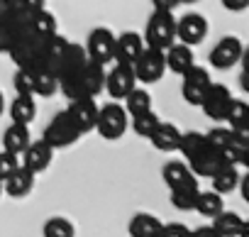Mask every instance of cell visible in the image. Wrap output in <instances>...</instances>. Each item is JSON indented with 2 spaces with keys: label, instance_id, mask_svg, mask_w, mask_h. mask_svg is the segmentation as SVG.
<instances>
[{
  "label": "cell",
  "instance_id": "5",
  "mask_svg": "<svg viewBox=\"0 0 249 237\" xmlns=\"http://www.w3.org/2000/svg\"><path fill=\"white\" fill-rule=\"evenodd\" d=\"M81 137H83V135H81V130L73 125V120L69 117V112H66V110H61V112H56V115L52 117L49 125L44 128V135H42V140H44L52 149L73 147Z\"/></svg>",
  "mask_w": 249,
  "mask_h": 237
},
{
  "label": "cell",
  "instance_id": "16",
  "mask_svg": "<svg viewBox=\"0 0 249 237\" xmlns=\"http://www.w3.org/2000/svg\"><path fill=\"white\" fill-rule=\"evenodd\" d=\"M32 188H35V174L22 164L3 181V193H8L10 198H25L32 193Z\"/></svg>",
  "mask_w": 249,
  "mask_h": 237
},
{
  "label": "cell",
  "instance_id": "18",
  "mask_svg": "<svg viewBox=\"0 0 249 237\" xmlns=\"http://www.w3.org/2000/svg\"><path fill=\"white\" fill-rule=\"evenodd\" d=\"M164 59H166V71L178 73V76H181L191 64H196L193 49H191L188 44H183V42H174L171 47H166V49H164Z\"/></svg>",
  "mask_w": 249,
  "mask_h": 237
},
{
  "label": "cell",
  "instance_id": "27",
  "mask_svg": "<svg viewBox=\"0 0 249 237\" xmlns=\"http://www.w3.org/2000/svg\"><path fill=\"white\" fill-rule=\"evenodd\" d=\"M193 210H196L198 215H203V218H210V220H213L220 210H225V201H222V196H220L217 191H200V193H198V198H196Z\"/></svg>",
  "mask_w": 249,
  "mask_h": 237
},
{
  "label": "cell",
  "instance_id": "45",
  "mask_svg": "<svg viewBox=\"0 0 249 237\" xmlns=\"http://www.w3.org/2000/svg\"><path fill=\"white\" fill-rule=\"evenodd\" d=\"M10 5H18V0H0V8H10Z\"/></svg>",
  "mask_w": 249,
  "mask_h": 237
},
{
  "label": "cell",
  "instance_id": "21",
  "mask_svg": "<svg viewBox=\"0 0 249 237\" xmlns=\"http://www.w3.org/2000/svg\"><path fill=\"white\" fill-rule=\"evenodd\" d=\"M30 142H32L30 128L22 125V123H13V125L3 132V149L10 152V154H18V157H20Z\"/></svg>",
  "mask_w": 249,
  "mask_h": 237
},
{
  "label": "cell",
  "instance_id": "11",
  "mask_svg": "<svg viewBox=\"0 0 249 237\" xmlns=\"http://www.w3.org/2000/svg\"><path fill=\"white\" fill-rule=\"evenodd\" d=\"M208 20L200 13H186L181 20H176V42H183L188 47H198L208 37Z\"/></svg>",
  "mask_w": 249,
  "mask_h": 237
},
{
  "label": "cell",
  "instance_id": "37",
  "mask_svg": "<svg viewBox=\"0 0 249 237\" xmlns=\"http://www.w3.org/2000/svg\"><path fill=\"white\" fill-rule=\"evenodd\" d=\"M230 140H232L230 128H213L210 132H205V142H208V147H213L215 152H220Z\"/></svg>",
  "mask_w": 249,
  "mask_h": 237
},
{
  "label": "cell",
  "instance_id": "35",
  "mask_svg": "<svg viewBox=\"0 0 249 237\" xmlns=\"http://www.w3.org/2000/svg\"><path fill=\"white\" fill-rule=\"evenodd\" d=\"M222 123H230V128L234 125H242V123H249V103L247 100H239L232 95L230 105H227V112H225V120Z\"/></svg>",
  "mask_w": 249,
  "mask_h": 237
},
{
  "label": "cell",
  "instance_id": "40",
  "mask_svg": "<svg viewBox=\"0 0 249 237\" xmlns=\"http://www.w3.org/2000/svg\"><path fill=\"white\" fill-rule=\"evenodd\" d=\"M10 42H13V32H10V27H8L5 18H3V8H0V54L8 52Z\"/></svg>",
  "mask_w": 249,
  "mask_h": 237
},
{
  "label": "cell",
  "instance_id": "39",
  "mask_svg": "<svg viewBox=\"0 0 249 237\" xmlns=\"http://www.w3.org/2000/svg\"><path fill=\"white\" fill-rule=\"evenodd\" d=\"M157 237H191V230L183 222H161Z\"/></svg>",
  "mask_w": 249,
  "mask_h": 237
},
{
  "label": "cell",
  "instance_id": "43",
  "mask_svg": "<svg viewBox=\"0 0 249 237\" xmlns=\"http://www.w3.org/2000/svg\"><path fill=\"white\" fill-rule=\"evenodd\" d=\"M154 10H176L181 5V0H152Z\"/></svg>",
  "mask_w": 249,
  "mask_h": 237
},
{
  "label": "cell",
  "instance_id": "22",
  "mask_svg": "<svg viewBox=\"0 0 249 237\" xmlns=\"http://www.w3.org/2000/svg\"><path fill=\"white\" fill-rule=\"evenodd\" d=\"M13 123H22V125H30L35 117H37V103H35V95L30 93H18L8 108Z\"/></svg>",
  "mask_w": 249,
  "mask_h": 237
},
{
  "label": "cell",
  "instance_id": "24",
  "mask_svg": "<svg viewBox=\"0 0 249 237\" xmlns=\"http://www.w3.org/2000/svg\"><path fill=\"white\" fill-rule=\"evenodd\" d=\"M239 171H237V166H230V164H222L213 176H210V181H213V191H217L220 196H227V193H232L237 186H239Z\"/></svg>",
  "mask_w": 249,
  "mask_h": 237
},
{
  "label": "cell",
  "instance_id": "3",
  "mask_svg": "<svg viewBox=\"0 0 249 237\" xmlns=\"http://www.w3.org/2000/svg\"><path fill=\"white\" fill-rule=\"evenodd\" d=\"M130 130V115L120 103L110 100L107 105H100L98 108V120H95V132L107 140V142H115L120 140L124 132Z\"/></svg>",
  "mask_w": 249,
  "mask_h": 237
},
{
  "label": "cell",
  "instance_id": "20",
  "mask_svg": "<svg viewBox=\"0 0 249 237\" xmlns=\"http://www.w3.org/2000/svg\"><path fill=\"white\" fill-rule=\"evenodd\" d=\"M198 193H200L198 179L191 176L188 181H183V183H178V186L171 188V205H174L176 210H193Z\"/></svg>",
  "mask_w": 249,
  "mask_h": 237
},
{
  "label": "cell",
  "instance_id": "17",
  "mask_svg": "<svg viewBox=\"0 0 249 237\" xmlns=\"http://www.w3.org/2000/svg\"><path fill=\"white\" fill-rule=\"evenodd\" d=\"M213 227L217 237H242L247 235V220L234 210H220L213 218Z\"/></svg>",
  "mask_w": 249,
  "mask_h": 237
},
{
  "label": "cell",
  "instance_id": "32",
  "mask_svg": "<svg viewBox=\"0 0 249 237\" xmlns=\"http://www.w3.org/2000/svg\"><path fill=\"white\" fill-rule=\"evenodd\" d=\"M59 91V78L49 69H35V95L49 98Z\"/></svg>",
  "mask_w": 249,
  "mask_h": 237
},
{
  "label": "cell",
  "instance_id": "34",
  "mask_svg": "<svg viewBox=\"0 0 249 237\" xmlns=\"http://www.w3.org/2000/svg\"><path fill=\"white\" fill-rule=\"evenodd\" d=\"M159 120H161V117L154 110H144L140 115H132V132L149 140V135L154 132V128L159 125Z\"/></svg>",
  "mask_w": 249,
  "mask_h": 237
},
{
  "label": "cell",
  "instance_id": "47",
  "mask_svg": "<svg viewBox=\"0 0 249 237\" xmlns=\"http://www.w3.org/2000/svg\"><path fill=\"white\" fill-rule=\"evenodd\" d=\"M183 3H186V5H196V3H200V0H181V5H183Z\"/></svg>",
  "mask_w": 249,
  "mask_h": 237
},
{
  "label": "cell",
  "instance_id": "1",
  "mask_svg": "<svg viewBox=\"0 0 249 237\" xmlns=\"http://www.w3.org/2000/svg\"><path fill=\"white\" fill-rule=\"evenodd\" d=\"M103 86H105V66L103 64H95L90 59L81 69H76L73 73L59 78V91L69 100H76V98H98L103 93Z\"/></svg>",
  "mask_w": 249,
  "mask_h": 237
},
{
  "label": "cell",
  "instance_id": "33",
  "mask_svg": "<svg viewBox=\"0 0 249 237\" xmlns=\"http://www.w3.org/2000/svg\"><path fill=\"white\" fill-rule=\"evenodd\" d=\"M42 232H44V237H73L76 235V227H73V222L69 218L54 215V218H49L44 222Z\"/></svg>",
  "mask_w": 249,
  "mask_h": 237
},
{
  "label": "cell",
  "instance_id": "10",
  "mask_svg": "<svg viewBox=\"0 0 249 237\" xmlns=\"http://www.w3.org/2000/svg\"><path fill=\"white\" fill-rule=\"evenodd\" d=\"M242 54H244V44H242V39L234 37V35H227V37H222V39L210 49L208 59H210V66H213V69L227 71V69H232V66L239 64Z\"/></svg>",
  "mask_w": 249,
  "mask_h": 237
},
{
  "label": "cell",
  "instance_id": "14",
  "mask_svg": "<svg viewBox=\"0 0 249 237\" xmlns=\"http://www.w3.org/2000/svg\"><path fill=\"white\" fill-rule=\"evenodd\" d=\"M20 157H22L20 164H22L25 169H30V171L37 176V174L47 171V166L52 164V159H54V149H52L44 140H37V142H30Z\"/></svg>",
  "mask_w": 249,
  "mask_h": 237
},
{
  "label": "cell",
  "instance_id": "25",
  "mask_svg": "<svg viewBox=\"0 0 249 237\" xmlns=\"http://www.w3.org/2000/svg\"><path fill=\"white\" fill-rule=\"evenodd\" d=\"M159 227H161V220L157 215H152V213H137L130 220L127 232L132 237H157L159 235Z\"/></svg>",
  "mask_w": 249,
  "mask_h": 237
},
{
  "label": "cell",
  "instance_id": "15",
  "mask_svg": "<svg viewBox=\"0 0 249 237\" xmlns=\"http://www.w3.org/2000/svg\"><path fill=\"white\" fill-rule=\"evenodd\" d=\"M144 47L147 44H144L142 35H137V32L115 35V54H112V59L120 61V64H135V59L140 56V52Z\"/></svg>",
  "mask_w": 249,
  "mask_h": 237
},
{
  "label": "cell",
  "instance_id": "41",
  "mask_svg": "<svg viewBox=\"0 0 249 237\" xmlns=\"http://www.w3.org/2000/svg\"><path fill=\"white\" fill-rule=\"evenodd\" d=\"M220 3H222V8L230 10V13H242V10L249 8V0H220Z\"/></svg>",
  "mask_w": 249,
  "mask_h": 237
},
{
  "label": "cell",
  "instance_id": "48",
  "mask_svg": "<svg viewBox=\"0 0 249 237\" xmlns=\"http://www.w3.org/2000/svg\"><path fill=\"white\" fill-rule=\"evenodd\" d=\"M0 196H3V181H0Z\"/></svg>",
  "mask_w": 249,
  "mask_h": 237
},
{
  "label": "cell",
  "instance_id": "9",
  "mask_svg": "<svg viewBox=\"0 0 249 237\" xmlns=\"http://www.w3.org/2000/svg\"><path fill=\"white\" fill-rule=\"evenodd\" d=\"M181 78H183V81H181V95H183V100H186L188 105H200V100H203L208 86L213 83V81H210V71L203 69V66L191 64V66L181 73Z\"/></svg>",
  "mask_w": 249,
  "mask_h": 237
},
{
  "label": "cell",
  "instance_id": "4",
  "mask_svg": "<svg viewBox=\"0 0 249 237\" xmlns=\"http://www.w3.org/2000/svg\"><path fill=\"white\" fill-rule=\"evenodd\" d=\"M147 47L166 49L176 42V18L174 10H154L147 20L144 35H142Z\"/></svg>",
  "mask_w": 249,
  "mask_h": 237
},
{
  "label": "cell",
  "instance_id": "13",
  "mask_svg": "<svg viewBox=\"0 0 249 237\" xmlns=\"http://www.w3.org/2000/svg\"><path fill=\"white\" fill-rule=\"evenodd\" d=\"M98 103L95 98H76V100H69V117L73 120V125L81 130V135L95 130V120H98Z\"/></svg>",
  "mask_w": 249,
  "mask_h": 237
},
{
  "label": "cell",
  "instance_id": "29",
  "mask_svg": "<svg viewBox=\"0 0 249 237\" xmlns=\"http://www.w3.org/2000/svg\"><path fill=\"white\" fill-rule=\"evenodd\" d=\"M191 176H196V174L188 169V164H186V162H178V159L166 162V164H164V169H161V179H164V183H166L169 188H174V186H178V183L188 181Z\"/></svg>",
  "mask_w": 249,
  "mask_h": 237
},
{
  "label": "cell",
  "instance_id": "19",
  "mask_svg": "<svg viewBox=\"0 0 249 237\" xmlns=\"http://www.w3.org/2000/svg\"><path fill=\"white\" fill-rule=\"evenodd\" d=\"M149 140H152V145L159 152H176L178 149V140H181V130L174 123L159 120V125L154 128V132L149 135Z\"/></svg>",
  "mask_w": 249,
  "mask_h": 237
},
{
  "label": "cell",
  "instance_id": "42",
  "mask_svg": "<svg viewBox=\"0 0 249 237\" xmlns=\"http://www.w3.org/2000/svg\"><path fill=\"white\" fill-rule=\"evenodd\" d=\"M18 5L25 8L27 13H35V10H42L47 5V0H18Z\"/></svg>",
  "mask_w": 249,
  "mask_h": 237
},
{
  "label": "cell",
  "instance_id": "23",
  "mask_svg": "<svg viewBox=\"0 0 249 237\" xmlns=\"http://www.w3.org/2000/svg\"><path fill=\"white\" fill-rule=\"evenodd\" d=\"M220 166H222V159H220V154H217L213 147H205L203 152H198V154L188 162V169H191L196 176H205V179H210Z\"/></svg>",
  "mask_w": 249,
  "mask_h": 237
},
{
  "label": "cell",
  "instance_id": "36",
  "mask_svg": "<svg viewBox=\"0 0 249 237\" xmlns=\"http://www.w3.org/2000/svg\"><path fill=\"white\" fill-rule=\"evenodd\" d=\"M13 86H15L18 93L35 95V69H18L15 78H13Z\"/></svg>",
  "mask_w": 249,
  "mask_h": 237
},
{
  "label": "cell",
  "instance_id": "26",
  "mask_svg": "<svg viewBox=\"0 0 249 237\" xmlns=\"http://www.w3.org/2000/svg\"><path fill=\"white\" fill-rule=\"evenodd\" d=\"M86 61H88V56H86V49H83L81 44H73V42H69V47H66V54H64L61 64H59L56 78H64V76L73 73V71H76V69H81Z\"/></svg>",
  "mask_w": 249,
  "mask_h": 237
},
{
  "label": "cell",
  "instance_id": "6",
  "mask_svg": "<svg viewBox=\"0 0 249 237\" xmlns=\"http://www.w3.org/2000/svg\"><path fill=\"white\" fill-rule=\"evenodd\" d=\"M132 69H135L137 83H144V86L159 83V81L164 78V73H166L164 49H157V47H144V49L140 52V56L135 59Z\"/></svg>",
  "mask_w": 249,
  "mask_h": 237
},
{
  "label": "cell",
  "instance_id": "28",
  "mask_svg": "<svg viewBox=\"0 0 249 237\" xmlns=\"http://www.w3.org/2000/svg\"><path fill=\"white\" fill-rule=\"evenodd\" d=\"M208 147L205 142V132H198V130H191V132H181V140H178V152L183 154L186 162H191L198 152H203Z\"/></svg>",
  "mask_w": 249,
  "mask_h": 237
},
{
  "label": "cell",
  "instance_id": "44",
  "mask_svg": "<svg viewBox=\"0 0 249 237\" xmlns=\"http://www.w3.org/2000/svg\"><path fill=\"white\" fill-rule=\"evenodd\" d=\"M191 235H196V237H217V232H215V227H213V225L196 227V230H191Z\"/></svg>",
  "mask_w": 249,
  "mask_h": 237
},
{
  "label": "cell",
  "instance_id": "8",
  "mask_svg": "<svg viewBox=\"0 0 249 237\" xmlns=\"http://www.w3.org/2000/svg\"><path fill=\"white\" fill-rule=\"evenodd\" d=\"M83 49H86V56L90 61L107 66L112 61V54H115V35H112V30H107V27L90 30Z\"/></svg>",
  "mask_w": 249,
  "mask_h": 237
},
{
  "label": "cell",
  "instance_id": "2",
  "mask_svg": "<svg viewBox=\"0 0 249 237\" xmlns=\"http://www.w3.org/2000/svg\"><path fill=\"white\" fill-rule=\"evenodd\" d=\"M47 44H49V37H42L32 30H25L18 37H13L5 54L15 61L18 69H42L44 56H47Z\"/></svg>",
  "mask_w": 249,
  "mask_h": 237
},
{
  "label": "cell",
  "instance_id": "46",
  "mask_svg": "<svg viewBox=\"0 0 249 237\" xmlns=\"http://www.w3.org/2000/svg\"><path fill=\"white\" fill-rule=\"evenodd\" d=\"M3 112H5V95L0 93V115H3Z\"/></svg>",
  "mask_w": 249,
  "mask_h": 237
},
{
  "label": "cell",
  "instance_id": "38",
  "mask_svg": "<svg viewBox=\"0 0 249 237\" xmlns=\"http://www.w3.org/2000/svg\"><path fill=\"white\" fill-rule=\"evenodd\" d=\"M20 166V157L18 154H10V152H0V181H5L15 169Z\"/></svg>",
  "mask_w": 249,
  "mask_h": 237
},
{
  "label": "cell",
  "instance_id": "30",
  "mask_svg": "<svg viewBox=\"0 0 249 237\" xmlns=\"http://www.w3.org/2000/svg\"><path fill=\"white\" fill-rule=\"evenodd\" d=\"M122 100H124L122 108L127 110L130 117H132V115H140V112H144V110H152V95H149L147 88H137V86H135Z\"/></svg>",
  "mask_w": 249,
  "mask_h": 237
},
{
  "label": "cell",
  "instance_id": "7",
  "mask_svg": "<svg viewBox=\"0 0 249 237\" xmlns=\"http://www.w3.org/2000/svg\"><path fill=\"white\" fill-rule=\"evenodd\" d=\"M135 86H137V76H135L132 64L115 61V66L110 71H105V86H103V91H107V95L112 100H122Z\"/></svg>",
  "mask_w": 249,
  "mask_h": 237
},
{
  "label": "cell",
  "instance_id": "31",
  "mask_svg": "<svg viewBox=\"0 0 249 237\" xmlns=\"http://www.w3.org/2000/svg\"><path fill=\"white\" fill-rule=\"evenodd\" d=\"M30 30L37 32V35H42V37H54L56 30H59V22H56V18L52 13H47L42 8V10H35L30 15Z\"/></svg>",
  "mask_w": 249,
  "mask_h": 237
},
{
  "label": "cell",
  "instance_id": "12",
  "mask_svg": "<svg viewBox=\"0 0 249 237\" xmlns=\"http://www.w3.org/2000/svg\"><path fill=\"white\" fill-rule=\"evenodd\" d=\"M230 100H232V93L225 83H210L203 100H200V108H203L205 117H210L213 123H222Z\"/></svg>",
  "mask_w": 249,
  "mask_h": 237
}]
</instances>
